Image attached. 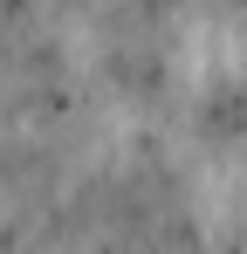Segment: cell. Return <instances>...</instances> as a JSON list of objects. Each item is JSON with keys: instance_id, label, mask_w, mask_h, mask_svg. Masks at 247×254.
Segmentation results:
<instances>
[{"instance_id": "6da1fadb", "label": "cell", "mask_w": 247, "mask_h": 254, "mask_svg": "<svg viewBox=\"0 0 247 254\" xmlns=\"http://www.w3.org/2000/svg\"><path fill=\"white\" fill-rule=\"evenodd\" d=\"M185 130L206 151H247V69H220L185 96Z\"/></svg>"}]
</instances>
